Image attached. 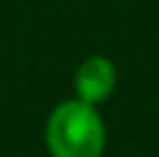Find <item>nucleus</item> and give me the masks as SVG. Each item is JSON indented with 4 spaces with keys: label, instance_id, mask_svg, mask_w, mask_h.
<instances>
[{
    "label": "nucleus",
    "instance_id": "1",
    "mask_svg": "<svg viewBox=\"0 0 159 157\" xmlns=\"http://www.w3.org/2000/svg\"><path fill=\"white\" fill-rule=\"evenodd\" d=\"M45 146L50 157H103L106 124L98 107L81 98L59 101L45 121Z\"/></svg>",
    "mask_w": 159,
    "mask_h": 157
},
{
    "label": "nucleus",
    "instance_id": "2",
    "mask_svg": "<svg viewBox=\"0 0 159 157\" xmlns=\"http://www.w3.org/2000/svg\"><path fill=\"white\" fill-rule=\"evenodd\" d=\"M73 90L75 98L87 101V104H103L112 98V93L117 90V67L109 56L103 53H92L87 56L75 73H73Z\"/></svg>",
    "mask_w": 159,
    "mask_h": 157
}]
</instances>
